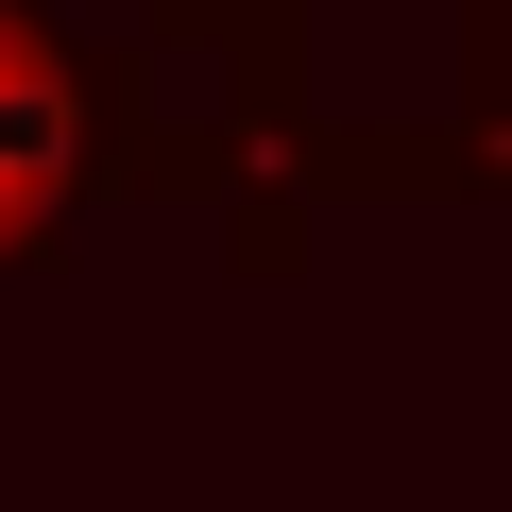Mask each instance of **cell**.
Wrapping results in <instances>:
<instances>
[{
    "label": "cell",
    "instance_id": "1",
    "mask_svg": "<svg viewBox=\"0 0 512 512\" xmlns=\"http://www.w3.org/2000/svg\"><path fill=\"white\" fill-rule=\"evenodd\" d=\"M120 69H86L35 0H0V274H18V256H52L69 222H86V188L137 154L120 137Z\"/></svg>",
    "mask_w": 512,
    "mask_h": 512
},
{
    "label": "cell",
    "instance_id": "2",
    "mask_svg": "<svg viewBox=\"0 0 512 512\" xmlns=\"http://www.w3.org/2000/svg\"><path fill=\"white\" fill-rule=\"evenodd\" d=\"M461 69H512V0H478V18H461Z\"/></svg>",
    "mask_w": 512,
    "mask_h": 512
}]
</instances>
